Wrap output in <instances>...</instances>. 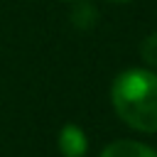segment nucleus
Masks as SVG:
<instances>
[{
	"mask_svg": "<svg viewBox=\"0 0 157 157\" xmlns=\"http://www.w3.org/2000/svg\"><path fill=\"white\" fill-rule=\"evenodd\" d=\"M110 101L123 123L140 132H157V74L147 69L123 71L113 81Z\"/></svg>",
	"mask_w": 157,
	"mask_h": 157,
	"instance_id": "obj_1",
	"label": "nucleus"
},
{
	"mask_svg": "<svg viewBox=\"0 0 157 157\" xmlns=\"http://www.w3.org/2000/svg\"><path fill=\"white\" fill-rule=\"evenodd\" d=\"M59 150H61L64 157H83L86 150H88L86 132L78 125H74V123L64 125L61 132H59Z\"/></svg>",
	"mask_w": 157,
	"mask_h": 157,
	"instance_id": "obj_2",
	"label": "nucleus"
},
{
	"mask_svg": "<svg viewBox=\"0 0 157 157\" xmlns=\"http://www.w3.org/2000/svg\"><path fill=\"white\" fill-rule=\"evenodd\" d=\"M101 157H157V152L145 145V142H135V140H118V142H110Z\"/></svg>",
	"mask_w": 157,
	"mask_h": 157,
	"instance_id": "obj_3",
	"label": "nucleus"
},
{
	"mask_svg": "<svg viewBox=\"0 0 157 157\" xmlns=\"http://www.w3.org/2000/svg\"><path fill=\"white\" fill-rule=\"evenodd\" d=\"M142 59L150 66H157V32H152L145 42H142Z\"/></svg>",
	"mask_w": 157,
	"mask_h": 157,
	"instance_id": "obj_4",
	"label": "nucleus"
},
{
	"mask_svg": "<svg viewBox=\"0 0 157 157\" xmlns=\"http://www.w3.org/2000/svg\"><path fill=\"white\" fill-rule=\"evenodd\" d=\"M110 2H128V0H110Z\"/></svg>",
	"mask_w": 157,
	"mask_h": 157,
	"instance_id": "obj_5",
	"label": "nucleus"
}]
</instances>
